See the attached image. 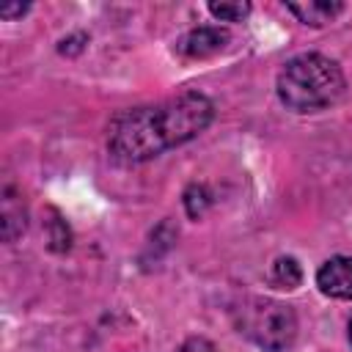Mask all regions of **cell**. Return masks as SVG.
I'll use <instances>...</instances> for the list:
<instances>
[{
    "label": "cell",
    "mask_w": 352,
    "mask_h": 352,
    "mask_svg": "<svg viewBox=\"0 0 352 352\" xmlns=\"http://www.w3.org/2000/svg\"><path fill=\"white\" fill-rule=\"evenodd\" d=\"M214 118V104L201 91H184L154 104L121 110L107 124V151L118 162H146L198 138Z\"/></svg>",
    "instance_id": "1"
},
{
    "label": "cell",
    "mask_w": 352,
    "mask_h": 352,
    "mask_svg": "<svg viewBox=\"0 0 352 352\" xmlns=\"http://www.w3.org/2000/svg\"><path fill=\"white\" fill-rule=\"evenodd\" d=\"M275 91L280 104L292 113H316L344 96L346 77L333 58L322 52H302L283 63Z\"/></svg>",
    "instance_id": "2"
},
{
    "label": "cell",
    "mask_w": 352,
    "mask_h": 352,
    "mask_svg": "<svg viewBox=\"0 0 352 352\" xmlns=\"http://www.w3.org/2000/svg\"><path fill=\"white\" fill-rule=\"evenodd\" d=\"M234 324L264 352H286L297 338V316L292 305L272 297H245L234 308Z\"/></svg>",
    "instance_id": "3"
},
{
    "label": "cell",
    "mask_w": 352,
    "mask_h": 352,
    "mask_svg": "<svg viewBox=\"0 0 352 352\" xmlns=\"http://www.w3.org/2000/svg\"><path fill=\"white\" fill-rule=\"evenodd\" d=\"M231 41V33L226 28H217V25H201V28H192L187 30L179 41H176V52L182 58H190V60H201V58H212L217 52H223Z\"/></svg>",
    "instance_id": "4"
},
{
    "label": "cell",
    "mask_w": 352,
    "mask_h": 352,
    "mask_svg": "<svg viewBox=\"0 0 352 352\" xmlns=\"http://www.w3.org/2000/svg\"><path fill=\"white\" fill-rule=\"evenodd\" d=\"M316 286L333 300H352V256H333L316 272Z\"/></svg>",
    "instance_id": "5"
},
{
    "label": "cell",
    "mask_w": 352,
    "mask_h": 352,
    "mask_svg": "<svg viewBox=\"0 0 352 352\" xmlns=\"http://www.w3.org/2000/svg\"><path fill=\"white\" fill-rule=\"evenodd\" d=\"M0 217H3V239H6V242H14V239L28 228V212H25V204H22L19 192H16L11 184L3 187Z\"/></svg>",
    "instance_id": "6"
},
{
    "label": "cell",
    "mask_w": 352,
    "mask_h": 352,
    "mask_svg": "<svg viewBox=\"0 0 352 352\" xmlns=\"http://www.w3.org/2000/svg\"><path fill=\"white\" fill-rule=\"evenodd\" d=\"M286 8L302 25L324 28V25H330L344 11V3H338V0H305V3H286Z\"/></svg>",
    "instance_id": "7"
},
{
    "label": "cell",
    "mask_w": 352,
    "mask_h": 352,
    "mask_svg": "<svg viewBox=\"0 0 352 352\" xmlns=\"http://www.w3.org/2000/svg\"><path fill=\"white\" fill-rule=\"evenodd\" d=\"M300 280H302V270L292 256H280L270 270V283L278 289H294L300 286Z\"/></svg>",
    "instance_id": "8"
},
{
    "label": "cell",
    "mask_w": 352,
    "mask_h": 352,
    "mask_svg": "<svg viewBox=\"0 0 352 352\" xmlns=\"http://www.w3.org/2000/svg\"><path fill=\"white\" fill-rule=\"evenodd\" d=\"M206 8L220 22H242L250 14L253 6L250 3H242V0H220V3H209Z\"/></svg>",
    "instance_id": "9"
},
{
    "label": "cell",
    "mask_w": 352,
    "mask_h": 352,
    "mask_svg": "<svg viewBox=\"0 0 352 352\" xmlns=\"http://www.w3.org/2000/svg\"><path fill=\"white\" fill-rule=\"evenodd\" d=\"M184 206H187V214L190 217H201L204 209L209 206V192L204 184H190L187 192H184Z\"/></svg>",
    "instance_id": "10"
},
{
    "label": "cell",
    "mask_w": 352,
    "mask_h": 352,
    "mask_svg": "<svg viewBox=\"0 0 352 352\" xmlns=\"http://www.w3.org/2000/svg\"><path fill=\"white\" fill-rule=\"evenodd\" d=\"M173 352H220L209 338H201V336H192V338H187L184 344H179Z\"/></svg>",
    "instance_id": "11"
},
{
    "label": "cell",
    "mask_w": 352,
    "mask_h": 352,
    "mask_svg": "<svg viewBox=\"0 0 352 352\" xmlns=\"http://www.w3.org/2000/svg\"><path fill=\"white\" fill-rule=\"evenodd\" d=\"M28 11V6H22V3H14V6H0V16L3 19H14V16H22Z\"/></svg>",
    "instance_id": "12"
},
{
    "label": "cell",
    "mask_w": 352,
    "mask_h": 352,
    "mask_svg": "<svg viewBox=\"0 0 352 352\" xmlns=\"http://www.w3.org/2000/svg\"><path fill=\"white\" fill-rule=\"evenodd\" d=\"M349 344H352V319H349Z\"/></svg>",
    "instance_id": "13"
}]
</instances>
